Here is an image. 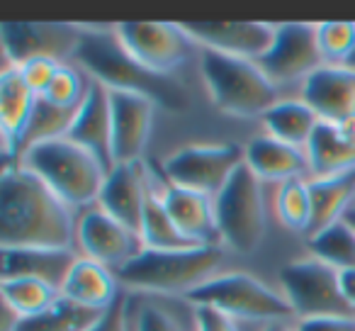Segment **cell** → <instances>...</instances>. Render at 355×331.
<instances>
[{
  "label": "cell",
  "instance_id": "1",
  "mask_svg": "<svg viewBox=\"0 0 355 331\" xmlns=\"http://www.w3.org/2000/svg\"><path fill=\"white\" fill-rule=\"evenodd\" d=\"M76 217L49 185L22 163H8L0 176V246L76 248Z\"/></svg>",
  "mask_w": 355,
  "mask_h": 331
},
{
  "label": "cell",
  "instance_id": "2",
  "mask_svg": "<svg viewBox=\"0 0 355 331\" xmlns=\"http://www.w3.org/2000/svg\"><path fill=\"white\" fill-rule=\"evenodd\" d=\"M71 64L112 93L144 95L168 112H185L190 108L185 85L173 76L153 74L139 64L122 46L114 27H83V37Z\"/></svg>",
  "mask_w": 355,
  "mask_h": 331
},
{
  "label": "cell",
  "instance_id": "3",
  "mask_svg": "<svg viewBox=\"0 0 355 331\" xmlns=\"http://www.w3.org/2000/svg\"><path fill=\"white\" fill-rule=\"evenodd\" d=\"M222 261V246H190L171 251L141 248L127 266L119 268L117 280L124 290L185 300L190 292L219 275Z\"/></svg>",
  "mask_w": 355,
  "mask_h": 331
},
{
  "label": "cell",
  "instance_id": "4",
  "mask_svg": "<svg viewBox=\"0 0 355 331\" xmlns=\"http://www.w3.org/2000/svg\"><path fill=\"white\" fill-rule=\"evenodd\" d=\"M17 163L30 169L76 212L98 203L107 178L103 163L69 137L49 139L25 148Z\"/></svg>",
  "mask_w": 355,
  "mask_h": 331
},
{
  "label": "cell",
  "instance_id": "5",
  "mask_svg": "<svg viewBox=\"0 0 355 331\" xmlns=\"http://www.w3.org/2000/svg\"><path fill=\"white\" fill-rule=\"evenodd\" d=\"M200 69L209 98L222 112L234 117H263L280 103L277 85L266 76L258 61L200 49Z\"/></svg>",
  "mask_w": 355,
  "mask_h": 331
},
{
  "label": "cell",
  "instance_id": "6",
  "mask_svg": "<svg viewBox=\"0 0 355 331\" xmlns=\"http://www.w3.org/2000/svg\"><path fill=\"white\" fill-rule=\"evenodd\" d=\"M185 300L195 307H209L234 321L256 324H282L295 319L290 302L282 292L268 287L248 273H219L202 287L190 292Z\"/></svg>",
  "mask_w": 355,
  "mask_h": 331
},
{
  "label": "cell",
  "instance_id": "7",
  "mask_svg": "<svg viewBox=\"0 0 355 331\" xmlns=\"http://www.w3.org/2000/svg\"><path fill=\"white\" fill-rule=\"evenodd\" d=\"M217 229L222 246L236 253H253L266 237V195L263 180L251 173L246 163L214 198Z\"/></svg>",
  "mask_w": 355,
  "mask_h": 331
},
{
  "label": "cell",
  "instance_id": "8",
  "mask_svg": "<svg viewBox=\"0 0 355 331\" xmlns=\"http://www.w3.org/2000/svg\"><path fill=\"white\" fill-rule=\"evenodd\" d=\"M282 295L287 297L295 319L331 314H353L340 287V273L314 256L290 261L280 271Z\"/></svg>",
  "mask_w": 355,
  "mask_h": 331
},
{
  "label": "cell",
  "instance_id": "9",
  "mask_svg": "<svg viewBox=\"0 0 355 331\" xmlns=\"http://www.w3.org/2000/svg\"><path fill=\"white\" fill-rule=\"evenodd\" d=\"M241 166L243 146L239 144H190L163 161V176L178 188L217 198Z\"/></svg>",
  "mask_w": 355,
  "mask_h": 331
},
{
  "label": "cell",
  "instance_id": "10",
  "mask_svg": "<svg viewBox=\"0 0 355 331\" xmlns=\"http://www.w3.org/2000/svg\"><path fill=\"white\" fill-rule=\"evenodd\" d=\"M83 37V25L71 22H3L0 42L8 66L30 59H56L71 64Z\"/></svg>",
  "mask_w": 355,
  "mask_h": 331
},
{
  "label": "cell",
  "instance_id": "11",
  "mask_svg": "<svg viewBox=\"0 0 355 331\" xmlns=\"http://www.w3.org/2000/svg\"><path fill=\"white\" fill-rule=\"evenodd\" d=\"M114 32L139 64L161 76H173L195 49L185 27L175 22H119Z\"/></svg>",
  "mask_w": 355,
  "mask_h": 331
},
{
  "label": "cell",
  "instance_id": "12",
  "mask_svg": "<svg viewBox=\"0 0 355 331\" xmlns=\"http://www.w3.org/2000/svg\"><path fill=\"white\" fill-rule=\"evenodd\" d=\"M141 248L144 241L139 232L107 214L98 203L80 210L76 217V251L112 268L114 273L127 266Z\"/></svg>",
  "mask_w": 355,
  "mask_h": 331
},
{
  "label": "cell",
  "instance_id": "13",
  "mask_svg": "<svg viewBox=\"0 0 355 331\" xmlns=\"http://www.w3.org/2000/svg\"><path fill=\"white\" fill-rule=\"evenodd\" d=\"M258 66L280 88L285 83L302 80L304 83L314 71L324 66L319 44H316V25L309 22H282L275 25V37Z\"/></svg>",
  "mask_w": 355,
  "mask_h": 331
},
{
  "label": "cell",
  "instance_id": "14",
  "mask_svg": "<svg viewBox=\"0 0 355 331\" xmlns=\"http://www.w3.org/2000/svg\"><path fill=\"white\" fill-rule=\"evenodd\" d=\"M183 27L200 49L251 61L261 59L275 37L270 22H185Z\"/></svg>",
  "mask_w": 355,
  "mask_h": 331
},
{
  "label": "cell",
  "instance_id": "15",
  "mask_svg": "<svg viewBox=\"0 0 355 331\" xmlns=\"http://www.w3.org/2000/svg\"><path fill=\"white\" fill-rule=\"evenodd\" d=\"M153 173L144 161L134 163H114L107 171V178L100 190L98 205L114 219L127 224L129 229L139 232L141 227L144 203H146L148 188H151Z\"/></svg>",
  "mask_w": 355,
  "mask_h": 331
},
{
  "label": "cell",
  "instance_id": "16",
  "mask_svg": "<svg viewBox=\"0 0 355 331\" xmlns=\"http://www.w3.org/2000/svg\"><path fill=\"white\" fill-rule=\"evenodd\" d=\"M112 161L134 163L151 137L156 103L137 93H112Z\"/></svg>",
  "mask_w": 355,
  "mask_h": 331
},
{
  "label": "cell",
  "instance_id": "17",
  "mask_svg": "<svg viewBox=\"0 0 355 331\" xmlns=\"http://www.w3.org/2000/svg\"><path fill=\"white\" fill-rule=\"evenodd\" d=\"M66 137L93 153L107 171L112 169V95L105 85L90 83Z\"/></svg>",
  "mask_w": 355,
  "mask_h": 331
},
{
  "label": "cell",
  "instance_id": "18",
  "mask_svg": "<svg viewBox=\"0 0 355 331\" xmlns=\"http://www.w3.org/2000/svg\"><path fill=\"white\" fill-rule=\"evenodd\" d=\"M161 198L175 227L188 241H193L195 246H222L214 198L188 188H178L168 180H163L161 185Z\"/></svg>",
  "mask_w": 355,
  "mask_h": 331
},
{
  "label": "cell",
  "instance_id": "19",
  "mask_svg": "<svg viewBox=\"0 0 355 331\" xmlns=\"http://www.w3.org/2000/svg\"><path fill=\"white\" fill-rule=\"evenodd\" d=\"M302 100L321 122H343L355 114V71L321 66L302 83Z\"/></svg>",
  "mask_w": 355,
  "mask_h": 331
},
{
  "label": "cell",
  "instance_id": "20",
  "mask_svg": "<svg viewBox=\"0 0 355 331\" xmlns=\"http://www.w3.org/2000/svg\"><path fill=\"white\" fill-rule=\"evenodd\" d=\"M243 163L258 180L285 183L292 178H309V156L306 148L290 146L285 142L261 134L243 146Z\"/></svg>",
  "mask_w": 355,
  "mask_h": 331
},
{
  "label": "cell",
  "instance_id": "21",
  "mask_svg": "<svg viewBox=\"0 0 355 331\" xmlns=\"http://www.w3.org/2000/svg\"><path fill=\"white\" fill-rule=\"evenodd\" d=\"M40 95L25 83L17 66H8L0 74V132L6 156L20 158V144L30 127L32 112Z\"/></svg>",
  "mask_w": 355,
  "mask_h": 331
},
{
  "label": "cell",
  "instance_id": "22",
  "mask_svg": "<svg viewBox=\"0 0 355 331\" xmlns=\"http://www.w3.org/2000/svg\"><path fill=\"white\" fill-rule=\"evenodd\" d=\"M309 178H329L355 169V114L343 122H321L306 146Z\"/></svg>",
  "mask_w": 355,
  "mask_h": 331
},
{
  "label": "cell",
  "instance_id": "23",
  "mask_svg": "<svg viewBox=\"0 0 355 331\" xmlns=\"http://www.w3.org/2000/svg\"><path fill=\"white\" fill-rule=\"evenodd\" d=\"M61 295L76 305L88 307V309L107 312L122 295V285L112 268L78 253L64 285H61Z\"/></svg>",
  "mask_w": 355,
  "mask_h": 331
},
{
  "label": "cell",
  "instance_id": "24",
  "mask_svg": "<svg viewBox=\"0 0 355 331\" xmlns=\"http://www.w3.org/2000/svg\"><path fill=\"white\" fill-rule=\"evenodd\" d=\"M76 258H78L76 248H3L0 280L3 278H37L61 290Z\"/></svg>",
  "mask_w": 355,
  "mask_h": 331
},
{
  "label": "cell",
  "instance_id": "25",
  "mask_svg": "<svg viewBox=\"0 0 355 331\" xmlns=\"http://www.w3.org/2000/svg\"><path fill=\"white\" fill-rule=\"evenodd\" d=\"M261 119L268 137L300 148L309 146L316 127L321 124L319 114L304 100H280Z\"/></svg>",
  "mask_w": 355,
  "mask_h": 331
},
{
  "label": "cell",
  "instance_id": "26",
  "mask_svg": "<svg viewBox=\"0 0 355 331\" xmlns=\"http://www.w3.org/2000/svg\"><path fill=\"white\" fill-rule=\"evenodd\" d=\"M309 190L314 203V222L309 234H314L321 227H329L331 222L340 219L350 205H355V169L329 178H309Z\"/></svg>",
  "mask_w": 355,
  "mask_h": 331
},
{
  "label": "cell",
  "instance_id": "27",
  "mask_svg": "<svg viewBox=\"0 0 355 331\" xmlns=\"http://www.w3.org/2000/svg\"><path fill=\"white\" fill-rule=\"evenodd\" d=\"M161 185L156 176L151 178V188H148L146 203H144L141 214V227H139V237L144 241V248H158V251H171V248H190L195 246L193 241L180 234L175 227L173 217L168 214L166 205L161 198Z\"/></svg>",
  "mask_w": 355,
  "mask_h": 331
},
{
  "label": "cell",
  "instance_id": "28",
  "mask_svg": "<svg viewBox=\"0 0 355 331\" xmlns=\"http://www.w3.org/2000/svg\"><path fill=\"white\" fill-rule=\"evenodd\" d=\"M309 256L329 263L338 273L355 268V229L343 217L309 234Z\"/></svg>",
  "mask_w": 355,
  "mask_h": 331
},
{
  "label": "cell",
  "instance_id": "29",
  "mask_svg": "<svg viewBox=\"0 0 355 331\" xmlns=\"http://www.w3.org/2000/svg\"><path fill=\"white\" fill-rule=\"evenodd\" d=\"M103 314L105 312L80 307L61 295L46 312L22 319L17 331H90Z\"/></svg>",
  "mask_w": 355,
  "mask_h": 331
},
{
  "label": "cell",
  "instance_id": "30",
  "mask_svg": "<svg viewBox=\"0 0 355 331\" xmlns=\"http://www.w3.org/2000/svg\"><path fill=\"white\" fill-rule=\"evenodd\" d=\"M0 297L10 305L22 319H30L46 312L61 297V290L37 278H3L0 280Z\"/></svg>",
  "mask_w": 355,
  "mask_h": 331
},
{
  "label": "cell",
  "instance_id": "31",
  "mask_svg": "<svg viewBox=\"0 0 355 331\" xmlns=\"http://www.w3.org/2000/svg\"><path fill=\"white\" fill-rule=\"evenodd\" d=\"M275 212L285 229L309 234L311 222H314V203H311L309 178H292L277 185Z\"/></svg>",
  "mask_w": 355,
  "mask_h": 331
},
{
  "label": "cell",
  "instance_id": "32",
  "mask_svg": "<svg viewBox=\"0 0 355 331\" xmlns=\"http://www.w3.org/2000/svg\"><path fill=\"white\" fill-rule=\"evenodd\" d=\"M134 331H198L195 307L185 300L183 309L166 300H146L137 305L132 314Z\"/></svg>",
  "mask_w": 355,
  "mask_h": 331
},
{
  "label": "cell",
  "instance_id": "33",
  "mask_svg": "<svg viewBox=\"0 0 355 331\" xmlns=\"http://www.w3.org/2000/svg\"><path fill=\"white\" fill-rule=\"evenodd\" d=\"M90 83L93 80L85 78V71H80L76 64H64L49 88L42 93V98L61 110L78 112V108L83 105L85 95L90 90Z\"/></svg>",
  "mask_w": 355,
  "mask_h": 331
},
{
  "label": "cell",
  "instance_id": "34",
  "mask_svg": "<svg viewBox=\"0 0 355 331\" xmlns=\"http://www.w3.org/2000/svg\"><path fill=\"white\" fill-rule=\"evenodd\" d=\"M316 44L324 66H345L355 49V22H316Z\"/></svg>",
  "mask_w": 355,
  "mask_h": 331
},
{
  "label": "cell",
  "instance_id": "35",
  "mask_svg": "<svg viewBox=\"0 0 355 331\" xmlns=\"http://www.w3.org/2000/svg\"><path fill=\"white\" fill-rule=\"evenodd\" d=\"M61 66H64L61 61L44 59V56H42V59H30V61H25V64H20L17 71H20V76L25 78V83L30 85L37 95H42L51 85V80L56 78Z\"/></svg>",
  "mask_w": 355,
  "mask_h": 331
},
{
  "label": "cell",
  "instance_id": "36",
  "mask_svg": "<svg viewBox=\"0 0 355 331\" xmlns=\"http://www.w3.org/2000/svg\"><path fill=\"white\" fill-rule=\"evenodd\" d=\"M132 314H134L132 302H129V297L122 292L119 300L114 302L107 312H105L103 319H100L90 331H134L132 329Z\"/></svg>",
  "mask_w": 355,
  "mask_h": 331
},
{
  "label": "cell",
  "instance_id": "37",
  "mask_svg": "<svg viewBox=\"0 0 355 331\" xmlns=\"http://www.w3.org/2000/svg\"><path fill=\"white\" fill-rule=\"evenodd\" d=\"M295 331H355V316L353 314H331V316L297 319Z\"/></svg>",
  "mask_w": 355,
  "mask_h": 331
},
{
  "label": "cell",
  "instance_id": "38",
  "mask_svg": "<svg viewBox=\"0 0 355 331\" xmlns=\"http://www.w3.org/2000/svg\"><path fill=\"white\" fill-rule=\"evenodd\" d=\"M195 326L198 331H239V321L229 319L222 312L209 309V307H195Z\"/></svg>",
  "mask_w": 355,
  "mask_h": 331
},
{
  "label": "cell",
  "instance_id": "39",
  "mask_svg": "<svg viewBox=\"0 0 355 331\" xmlns=\"http://www.w3.org/2000/svg\"><path fill=\"white\" fill-rule=\"evenodd\" d=\"M20 321H22V316L17 314L10 305L0 302V331H17Z\"/></svg>",
  "mask_w": 355,
  "mask_h": 331
},
{
  "label": "cell",
  "instance_id": "40",
  "mask_svg": "<svg viewBox=\"0 0 355 331\" xmlns=\"http://www.w3.org/2000/svg\"><path fill=\"white\" fill-rule=\"evenodd\" d=\"M340 287H343V297L355 312V268L353 271H343L340 273Z\"/></svg>",
  "mask_w": 355,
  "mask_h": 331
},
{
  "label": "cell",
  "instance_id": "41",
  "mask_svg": "<svg viewBox=\"0 0 355 331\" xmlns=\"http://www.w3.org/2000/svg\"><path fill=\"white\" fill-rule=\"evenodd\" d=\"M263 331H295V326H290V321H282V324H268V326H263Z\"/></svg>",
  "mask_w": 355,
  "mask_h": 331
},
{
  "label": "cell",
  "instance_id": "42",
  "mask_svg": "<svg viewBox=\"0 0 355 331\" xmlns=\"http://www.w3.org/2000/svg\"><path fill=\"white\" fill-rule=\"evenodd\" d=\"M343 219H345V222L350 224V227L355 229V205H350V207H348V212L343 214Z\"/></svg>",
  "mask_w": 355,
  "mask_h": 331
},
{
  "label": "cell",
  "instance_id": "43",
  "mask_svg": "<svg viewBox=\"0 0 355 331\" xmlns=\"http://www.w3.org/2000/svg\"><path fill=\"white\" fill-rule=\"evenodd\" d=\"M345 69L355 71V49H353V54H350V59H348V61H345Z\"/></svg>",
  "mask_w": 355,
  "mask_h": 331
}]
</instances>
